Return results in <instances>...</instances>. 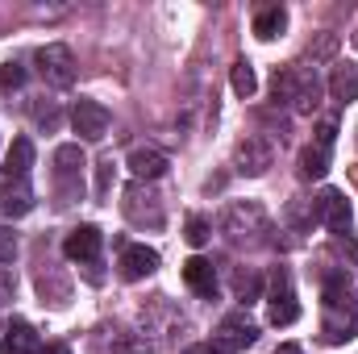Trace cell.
Instances as JSON below:
<instances>
[{
	"instance_id": "1",
	"label": "cell",
	"mask_w": 358,
	"mask_h": 354,
	"mask_svg": "<svg viewBox=\"0 0 358 354\" xmlns=\"http://www.w3.org/2000/svg\"><path fill=\"white\" fill-rule=\"evenodd\" d=\"M267 321L271 325H296V321H300V304H296V292H292V275H287L283 267L271 275Z\"/></svg>"
},
{
	"instance_id": "2",
	"label": "cell",
	"mask_w": 358,
	"mask_h": 354,
	"mask_svg": "<svg viewBox=\"0 0 358 354\" xmlns=\"http://www.w3.org/2000/svg\"><path fill=\"white\" fill-rule=\"evenodd\" d=\"M38 71H42V80H46V84L67 88V84L76 80V55H71L63 42H50V46H42V50H38Z\"/></svg>"
},
{
	"instance_id": "3",
	"label": "cell",
	"mask_w": 358,
	"mask_h": 354,
	"mask_svg": "<svg viewBox=\"0 0 358 354\" xmlns=\"http://www.w3.org/2000/svg\"><path fill=\"white\" fill-rule=\"evenodd\" d=\"M313 217L329 229V234H350V200L338 192V187H325L321 196H317V208H313Z\"/></svg>"
},
{
	"instance_id": "4",
	"label": "cell",
	"mask_w": 358,
	"mask_h": 354,
	"mask_svg": "<svg viewBox=\"0 0 358 354\" xmlns=\"http://www.w3.org/2000/svg\"><path fill=\"white\" fill-rule=\"evenodd\" d=\"M71 125H76V134H80L84 142H100V138L108 134V108L96 104V100H80V104L71 108Z\"/></svg>"
},
{
	"instance_id": "5",
	"label": "cell",
	"mask_w": 358,
	"mask_h": 354,
	"mask_svg": "<svg viewBox=\"0 0 358 354\" xmlns=\"http://www.w3.org/2000/svg\"><path fill=\"white\" fill-rule=\"evenodd\" d=\"M255 342H259V325L250 321V313L238 309V313H229L221 321V346L234 351V346H255Z\"/></svg>"
},
{
	"instance_id": "6",
	"label": "cell",
	"mask_w": 358,
	"mask_h": 354,
	"mask_svg": "<svg viewBox=\"0 0 358 354\" xmlns=\"http://www.w3.org/2000/svg\"><path fill=\"white\" fill-rule=\"evenodd\" d=\"M100 229L96 225H80V229H71L67 234V242H63V250H67V259L71 263H92L96 255H100Z\"/></svg>"
},
{
	"instance_id": "7",
	"label": "cell",
	"mask_w": 358,
	"mask_h": 354,
	"mask_svg": "<svg viewBox=\"0 0 358 354\" xmlns=\"http://www.w3.org/2000/svg\"><path fill=\"white\" fill-rule=\"evenodd\" d=\"M183 283H187L196 296H204V300L217 296V271H213L208 259H200V255H192V259L183 263Z\"/></svg>"
},
{
	"instance_id": "8",
	"label": "cell",
	"mask_w": 358,
	"mask_h": 354,
	"mask_svg": "<svg viewBox=\"0 0 358 354\" xmlns=\"http://www.w3.org/2000/svg\"><path fill=\"white\" fill-rule=\"evenodd\" d=\"M271 159H275V150H271V142H263V138H246L238 146V171H246V176H263L271 167Z\"/></svg>"
},
{
	"instance_id": "9",
	"label": "cell",
	"mask_w": 358,
	"mask_h": 354,
	"mask_svg": "<svg viewBox=\"0 0 358 354\" xmlns=\"http://www.w3.org/2000/svg\"><path fill=\"white\" fill-rule=\"evenodd\" d=\"M150 271H159V250H150V246H125L121 250V275L125 279H146Z\"/></svg>"
},
{
	"instance_id": "10",
	"label": "cell",
	"mask_w": 358,
	"mask_h": 354,
	"mask_svg": "<svg viewBox=\"0 0 358 354\" xmlns=\"http://www.w3.org/2000/svg\"><path fill=\"white\" fill-rule=\"evenodd\" d=\"M38 346V334L29 321H8L4 325V338H0V354H34Z\"/></svg>"
},
{
	"instance_id": "11",
	"label": "cell",
	"mask_w": 358,
	"mask_h": 354,
	"mask_svg": "<svg viewBox=\"0 0 358 354\" xmlns=\"http://www.w3.org/2000/svg\"><path fill=\"white\" fill-rule=\"evenodd\" d=\"M167 155L163 150H150V146H138L134 155H129V171L138 179H159V176H167Z\"/></svg>"
},
{
	"instance_id": "12",
	"label": "cell",
	"mask_w": 358,
	"mask_h": 354,
	"mask_svg": "<svg viewBox=\"0 0 358 354\" xmlns=\"http://www.w3.org/2000/svg\"><path fill=\"white\" fill-rule=\"evenodd\" d=\"M329 96H334L338 104L358 100V67L355 63H338V67H334V76H329Z\"/></svg>"
},
{
	"instance_id": "13",
	"label": "cell",
	"mask_w": 358,
	"mask_h": 354,
	"mask_svg": "<svg viewBox=\"0 0 358 354\" xmlns=\"http://www.w3.org/2000/svg\"><path fill=\"white\" fill-rule=\"evenodd\" d=\"M0 208H4L8 217H25V213L34 208V187H29V179H8Z\"/></svg>"
},
{
	"instance_id": "14",
	"label": "cell",
	"mask_w": 358,
	"mask_h": 354,
	"mask_svg": "<svg viewBox=\"0 0 358 354\" xmlns=\"http://www.w3.org/2000/svg\"><path fill=\"white\" fill-rule=\"evenodd\" d=\"M29 167H34V142L29 138H17L8 159H4V176L8 179H29Z\"/></svg>"
},
{
	"instance_id": "15",
	"label": "cell",
	"mask_w": 358,
	"mask_h": 354,
	"mask_svg": "<svg viewBox=\"0 0 358 354\" xmlns=\"http://www.w3.org/2000/svg\"><path fill=\"white\" fill-rule=\"evenodd\" d=\"M283 29H287V13H283L279 4H271V8H263V13L255 17V38H263V42L279 38Z\"/></svg>"
},
{
	"instance_id": "16",
	"label": "cell",
	"mask_w": 358,
	"mask_h": 354,
	"mask_svg": "<svg viewBox=\"0 0 358 354\" xmlns=\"http://www.w3.org/2000/svg\"><path fill=\"white\" fill-rule=\"evenodd\" d=\"M325 171H329V150H325V146H304V150H300V176L321 179Z\"/></svg>"
},
{
	"instance_id": "17",
	"label": "cell",
	"mask_w": 358,
	"mask_h": 354,
	"mask_svg": "<svg viewBox=\"0 0 358 354\" xmlns=\"http://www.w3.org/2000/svg\"><path fill=\"white\" fill-rule=\"evenodd\" d=\"M229 84H234V92H238L242 100H250V96H255V88H259V80H255V67H250L246 59H238V63L229 67Z\"/></svg>"
},
{
	"instance_id": "18",
	"label": "cell",
	"mask_w": 358,
	"mask_h": 354,
	"mask_svg": "<svg viewBox=\"0 0 358 354\" xmlns=\"http://www.w3.org/2000/svg\"><path fill=\"white\" fill-rule=\"evenodd\" d=\"M55 163H59L63 176H71V171L84 167V150H80V146H59V150H55Z\"/></svg>"
},
{
	"instance_id": "19",
	"label": "cell",
	"mask_w": 358,
	"mask_h": 354,
	"mask_svg": "<svg viewBox=\"0 0 358 354\" xmlns=\"http://www.w3.org/2000/svg\"><path fill=\"white\" fill-rule=\"evenodd\" d=\"M183 238H187V246H204V242L213 238V234H208V221H204V217H187Z\"/></svg>"
},
{
	"instance_id": "20",
	"label": "cell",
	"mask_w": 358,
	"mask_h": 354,
	"mask_svg": "<svg viewBox=\"0 0 358 354\" xmlns=\"http://www.w3.org/2000/svg\"><path fill=\"white\" fill-rule=\"evenodd\" d=\"M21 84H25V67H21V63H4V67H0V92L21 88Z\"/></svg>"
},
{
	"instance_id": "21",
	"label": "cell",
	"mask_w": 358,
	"mask_h": 354,
	"mask_svg": "<svg viewBox=\"0 0 358 354\" xmlns=\"http://www.w3.org/2000/svg\"><path fill=\"white\" fill-rule=\"evenodd\" d=\"M113 171H117V163H113V159H100V171H96V196H100V200L108 196V183H113Z\"/></svg>"
},
{
	"instance_id": "22",
	"label": "cell",
	"mask_w": 358,
	"mask_h": 354,
	"mask_svg": "<svg viewBox=\"0 0 358 354\" xmlns=\"http://www.w3.org/2000/svg\"><path fill=\"white\" fill-rule=\"evenodd\" d=\"M334 134H338V125H334V121H321V129H317V146L329 150V146H334Z\"/></svg>"
},
{
	"instance_id": "23",
	"label": "cell",
	"mask_w": 358,
	"mask_h": 354,
	"mask_svg": "<svg viewBox=\"0 0 358 354\" xmlns=\"http://www.w3.org/2000/svg\"><path fill=\"white\" fill-rule=\"evenodd\" d=\"M13 255H17V242L0 229V263H13Z\"/></svg>"
},
{
	"instance_id": "24",
	"label": "cell",
	"mask_w": 358,
	"mask_h": 354,
	"mask_svg": "<svg viewBox=\"0 0 358 354\" xmlns=\"http://www.w3.org/2000/svg\"><path fill=\"white\" fill-rule=\"evenodd\" d=\"M183 354H229V346H221V342H200V346H192V351Z\"/></svg>"
},
{
	"instance_id": "25",
	"label": "cell",
	"mask_w": 358,
	"mask_h": 354,
	"mask_svg": "<svg viewBox=\"0 0 358 354\" xmlns=\"http://www.w3.org/2000/svg\"><path fill=\"white\" fill-rule=\"evenodd\" d=\"M8 288H13V275H8V271L0 267V292H8Z\"/></svg>"
},
{
	"instance_id": "26",
	"label": "cell",
	"mask_w": 358,
	"mask_h": 354,
	"mask_svg": "<svg viewBox=\"0 0 358 354\" xmlns=\"http://www.w3.org/2000/svg\"><path fill=\"white\" fill-rule=\"evenodd\" d=\"M275 354H300V346H296V342H287V346H279Z\"/></svg>"
},
{
	"instance_id": "27",
	"label": "cell",
	"mask_w": 358,
	"mask_h": 354,
	"mask_svg": "<svg viewBox=\"0 0 358 354\" xmlns=\"http://www.w3.org/2000/svg\"><path fill=\"white\" fill-rule=\"evenodd\" d=\"M42 354H71V351H67V346H46Z\"/></svg>"
}]
</instances>
